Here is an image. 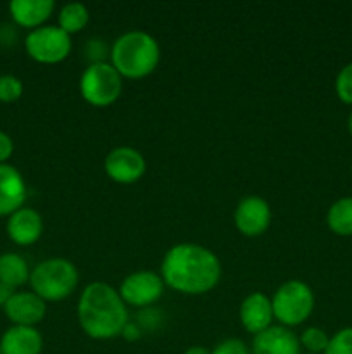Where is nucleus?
I'll use <instances>...</instances> for the list:
<instances>
[{
	"instance_id": "2f4dec72",
	"label": "nucleus",
	"mask_w": 352,
	"mask_h": 354,
	"mask_svg": "<svg viewBox=\"0 0 352 354\" xmlns=\"http://www.w3.org/2000/svg\"><path fill=\"white\" fill-rule=\"evenodd\" d=\"M347 127H349V133H351V137H352V111H351V114H349Z\"/></svg>"
},
{
	"instance_id": "4be33fe9",
	"label": "nucleus",
	"mask_w": 352,
	"mask_h": 354,
	"mask_svg": "<svg viewBox=\"0 0 352 354\" xmlns=\"http://www.w3.org/2000/svg\"><path fill=\"white\" fill-rule=\"evenodd\" d=\"M335 92L344 104L352 106V62L345 64L335 78Z\"/></svg>"
},
{
	"instance_id": "6ab92c4d",
	"label": "nucleus",
	"mask_w": 352,
	"mask_h": 354,
	"mask_svg": "<svg viewBox=\"0 0 352 354\" xmlns=\"http://www.w3.org/2000/svg\"><path fill=\"white\" fill-rule=\"evenodd\" d=\"M326 223L333 234L340 237L352 235V197L335 201L326 213Z\"/></svg>"
},
{
	"instance_id": "412c9836",
	"label": "nucleus",
	"mask_w": 352,
	"mask_h": 354,
	"mask_svg": "<svg viewBox=\"0 0 352 354\" xmlns=\"http://www.w3.org/2000/svg\"><path fill=\"white\" fill-rule=\"evenodd\" d=\"M299 341H300V346H302L307 353L323 354L324 351H326L330 337H328V334L323 330V328L309 327L302 332V335L299 337Z\"/></svg>"
},
{
	"instance_id": "39448f33",
	"label": "nucleus",
	"mask_w": 352,
	"mask_h": 354,
	"mask_svg": "<svg viewBox=\"0 0 352 354\" xmlns=\"http://www.w3.org/2000/svg\"><path fill=\"white\" fill-rule=\"evenodd\" d=\"M275 320L282 327L292 328L304 324L314 311V292L302 280L282 283L271 299Z\"/></svg>"
},
{
	"instance_id": "72a5a7b5",
	"label": "nucleus",
	"mask_w": 352,
	"mask_h": 354,
	"mask_svg": "<svg viewBox=\"0 0 352 354\" xmlns=\"http://www.w3.org/2000/svg\"><path fill=\"white\" fill-rule=\"evenodd\" d=\"M351 173H352V166H351Z\"/></svg>"
},
{
	"instance_id": "4468645a",
	"label": "nucleus",
	"mask_w": 352,
	"mask_h": 354,
	"mask_svg": "<svg viewBox=\"0 0 352 354\" xmlns=\"http://www.w3.org/2000/svg\"><path fill=\"white\" fill-rule=\"evenodd\" d=\"M26 201L23 175L10 165H0V216L16 213Z\"/></svg>"
},
{
	"instance_id": "9d476101",
	"label": "nucleus",
	"mask_w": 352,
	"mask_h": 354,
	"mask_svg": "<svg viewBox=\"0 0 352 354\" xmlns=\"http://www.w3.org/2000/svg\"><path fill=\"white\" fill-rule=\"evenodd\" d=\"M273 220L268 201L259 196H248L235 209V227L245 237H259L269 228Z\"/></svg>"
},
{
	"instance_id": "aec40b11",
	"label": "nucleus",
	"mask_w": 352,
	"mask_h": 354,
	"mask_svg": "<svg viewBox=\"0 0 352 354\" xmlns=\"http://www.w3.org/2000/svg\"><path fill=\"white\" fill-rule=\"evenodd\" d=\"M90 23V12L86 9V6L79 2H71L66 3L61 10H59V23L57 26L62 31L71 37V35L79 33L81 30H85L86 24Z\"/></svg>"
},
{
	"instance_id": "ddd939ff",
	"label": "nucleus",
	"mask_w": 352,
	"mask_h": 354,
	"mask_svg": "<svg viewBox=\"0 0 352 354\" xmlns=\"http://www.w3.org/2000/svg\"><path fill=\"white\" fill-rule=\"evenodd\" d=\"M300 341L290 328L271 325L254 335L251 354H300Z\"/></svg>"
},
{
	"instance_id": "bb28decb",
	"label": "nucleus",
	"mask_w": 352,
	"mask_h": 354,
	"mask_svg": "<svg viewBox=\"0 0 352 354\" xmlns=\"http://www.w3.org/2000/svg\"><path fill=\"white\" fill-rule=\"evenodd\" d=\"M85 54L86 57L90 59V64H93V62H106L104 57L107 55V48L100 38H92V40H88V44H86Z\"/></svg>"
},
{
	"instance_id": "6e6552de",
	"label": "nucleus",
	"mask_w": 352,
	"mask_h": 354,
	"mask_svg": "<svg viewBox=\"0 0 352 354\" xmlns=\"http://www.w3.org/2000/svg\"><path fill=\"white\" fill-rule=\"evenodd\" d=\"M164 282L162 277L155 272L141 270V272L130 273L119 286V296L126 306L145 310L157 303L164 294Z\"/></svg>"
},
{
	"instance_id": "f704fd0d",
	"label": "nucleus",
	"mask_w": 352,
	"mask_h": 354,
	"mask_svg": "<svg viewBox=\"0 0 352 354\" xmlns=\"http://www.w3.org/2000/svg\"><path fill=\"white\" fill-rule=\"evenodd\" d=\"M306 354H311V353H306Z\"/></svg>"
},
{
	"instance_id": "a878e982",
	"label": "nucleus",
	"mask_w": 352,
	"mask_h": 354,
	"mask_svg": "<svg viewBox=\"0 0 352 354\" xmlns=\"http://www.w3.org/2000/svg\"><path fill=\"white\" fill-rule=\"evenodd\" d=\"M211 354H251V351L240 339H226V341L219 342Z\"/></svg>"
},
{
	"instance_id": "20e7f679",
	"label": "nucleus",
	"mask_w": 352,
	"mask_h": 354,
	"mask_svg": "<svg viewBox=\"0 0 352 354\" xmlns=\"http://www.w3.org/2000/svg\"><path fill=\"white\" fill-rule=\"evenodd\" d=\"M79 273L75 263L66 258H50L35 266L30 275L31 289L47 303L66 299L76 290Z\"/></svg>"
},
{
	"instance_id": "c85d7f7f",
	"label": "nucleus",
	"mask_w": 352,
	"mask_h": 354,
	"mask_svg": "<svg viewBox=\"0 0 352 354\" xmlns=\"http://www.w3.org/2000/svg\"><path fill=\"white\" fill-rule=\"evenodd\" d=\"M141 334H144V330H141L140 325H138L137 322H135V324L133 322H128V324L124 325L123 332H121V337L128 342H135L141 337Z\"/></svg>"
},
{
	"instance_id": "0eeeda50",
	"label": "nucleus",
	"mask_w": 352,
	"mask_h": 354,
	"mask_svg": "<svg viewBox=\"0 0 352 354\" xmlns=\"http://www.w3.org/2000/svg\"><path fill=\"white\" fill-rule=\"evenodd\" d=\"M24 47L33 61L40 64H59L71 54L72 41L59 26L45 24L28 33Z\"/></svg>"
},
{
	"instance_id": "f03ea898",
	"label": "nucleus",
	"mask_w": 352,
	"mask_h": 354,
	"mask_svg": "<svg viewBox=\"0 0 352 354\" xmlns=\"http://www.w3.org/2000/svg\"><path fill=\"white\" fill-rule=\"evenodd\" d=\"M78 322L90 339L109 341L128 324V308L109 283L93 282L83 289L78 301Z\"/></svg>"
},
{
	"instance_id": "a211bd4d",
	"label": "nucleus",
	"mask_w": 352,
	"mask_h": 354,
	"mask_svg": "<svg viewBox=\"0 0 352 354\" xmlns=\"http://www.w3.org/2000/svg\"><path fill=\"white\" fill-rule=\"evenodd\" d=\"M30 268L23 256L16 252H6L0 256V282L6 286L16 287L24 286L30 280Z\"/></svg>"
},
{
	"instance_id": "9b49d317",
	"label": "nucleus",
	"mask_w": 352,
	"mask_h": 354,
	"mask_svg": "<svg viewBox=\"0 0 352 354\" xmlns=\"http://www.w3.org/2000/svg\"><path fill=\"white\" fill-rule=\"evenodd\" d=\"M7 318L14 325L21 327H35L40 324L47 313V304L40 296L31 292H16L3 306Z\"/></svg>"
},
{
	"instance_id": "f257e3e1",
	"label": "nucleus",
	"mask_w": 352,
	"mask_h": 354,
	"mask_svg": "<svg viewBox=\"0 0 352 354\" xmlns=\"http://www.w3.org/2000/svg\"><path fill=\"white\" fill-rule=\"evenodd\" d=\"M161 277L166 287L186 296L207 294L221 279L219 258L199 244H176L164 254Z\"/></svg>"
},
{
	"instance_id": "7ed1b4c3",
	"label": "nucleus",
	"mask_w": 352,
	"mask_h": 354,
	"mask_svg": "<svg viewBox=\"0 0 352 354\" xmlns=\"http://www.w3.org/2000/svg\"><path fill=\"white\" fill-rule=\"evenodd\" d=\"M110 64L123 78L141 80L155 71L161 61V47L147 31H126L110 47Z\"/></svg>"
},
{
	"instance_id": "cd10ccee",
	"label": "nucleus",
	"mask_w": 352,
	"mask_h": 354,
	"mask_svg": "<svg viewBox=\"0 0 352 354\" xmlns=\"http://www.w3.org/2000/svg\"><path fill=\"white\" fill-rule=\"evenodd\" d=\"M12 152H14L12 138H10L7 133H3V131H0V165H6V161L12 156Z\"/></svg>"
},
{
	"instance_id": "f3484780",
	"label": "nucleus",
	"mask_w": 352,
	"mask_h": 354,
	"mask_svg": "<svg viewBox=\"0 0 352 354\" xmlns=\"http://www.w3.org/2000/svg\"><path fill=\"white\" fill-rule=\"evenodd\" d=\"M2 354H40L43 349V339L35 327L14 325L0 341Z\"/></svg>"
},
{
	"instance_id": "f8f14e48",
	"label": "nucleus",
	"mask_w": 352,
	"mask_h": 354,
	"mask_svg": "<svg viewBox=\"0 0 352 354\" xmlns=\"http://www.w3.org/2000/svg\"><path fill=\"white\" fill-rule=\"evenodd\" d=\"M238 317H240V324L245 330L254 335L261 334L266 328L271 327L273 320H275L271 299L264 292L248 294L242 301Z\"/></svg>"
},
{
	"instance_id": "dca6fc26",
	"label": "nucleus",
	"mask_w": 352,
	"mask_h": 354,
	"mask_svg": "<svg viewBox=\"0 0 352 354\" xmlns=\"http://www.w3.org/2000/svg\"><path fill=\"white\" fill-rule=\"evenodd\" d=\"M54 9L55 3L52 0H12L9 3L12 19L30 31L45 26V21L52 16Z\"/></svg>"
},
{
	"instance_id": "2eb2a0df",
	"label": "nucleus",
	"mask_w": 352,
	"mask_h": 354,
	"mask_svg": "<svg viewBox=\"0 0 352 354\" xmlns=\"http://www.w3.org/2000/svg\"><path fill=\"white\" fill-rule=\"evenodd\" d=\"M43 220L40 213L31 207H21L12 213L7 221V234L17 245H31L41 237Z\"/></svg>"
},
{
	"instance_id": "423d86ee",
	"label": "nucleus",
	"mask_w": 352,
	"mask_h": 354,
	"mask_svg": "<svg viewBox=\"0 0 352 354\" xmlns=\"http://www.w3.org/2000/svg\"><path fill=\"white\" fill-rule=\"evenodd\" d=\"M123 92V76L110 62H93L86 66L79 78V93L93 107H107L116 102Z\"/></svg>"
},
{
	"instance_id": "473e14b6",
	"label": "nucleus",
	"mask_w": 352,
	"mask_h": 354,
	"mask_svg": "<svg viewBox=\"0 0 352 354\" xmlns=\"http://www.w3.org/2000/svg\"><path fill=\"white\" fill-rule=\"evenodd\" d=\"M0 354H2V349H0Z\"/></svg>"
},
{
	"instance_id": "b1692460",
	"label": "nucleus",
	"mask_w": 352,
	"mask_h": 354,
	"mask_svg": "<svg viewBox=\"0 0 352 354\" xmlns=\"http://www.w3.org/2000/svg\"><path fill=\"white\" fill-rule=\"evenodd\" d=\"M323 354H352V327L342 328L331 335L326 351Z\"/></svg>"
},
{
	"instance_id": "393cba45",
	"label": "nucleus",
	"mask_w": 352,
	"mask_h": 354,
	"mask_svg": "<svg viewBox=\"0 0 352 354\" xmlns=\"http://www.w3.org/2000/svg\"><path fill=\"white\" fill-rule=\"evenodd\" d=\"M161 318H162V315L150 306V308H145V310L140 311L137 324L140 325V328L144 332L145 330H155V328L161 325V322H162Z\"/></svg>"
},
{
	"instance_id": "5701e85b",
	"label": "nucleus",
	"mask_w": 352,
	"mask_h": 354,
	"mask_svg": "<svg viewBox=\"0 0 352 354\" xmlns=\"http://www.w3.org/2000/svg\"><path fill=\"white\" fill-rule=\"evenodd\" d=\"M23 82L17 76H0V102H16L23 95Z\"/></svg>"
},
{
	"instance_id": "c756f323",
	"label": "nucleus",
	"mask_w": 352,
	"mask_h": 354,
	"mask_svg": "<svg viewBox=\"0 0 352 354\" xmlns=\"http://www.w3.org/2000/svg\"><path fill=\"white\" fill-rule=\"evenodd\" d=\"M14 294H16V290H14L12 287L0 282V306H6V303L14 296Z\"/></svg>"
},
{
	"instance_id": "7c9ffc66",
	"label": "nucleus",
	"mask_w": 352,
	"mask_h": 354,
	"mask_svg": "<svg viewBox=\"0 0 352 354\" xmlns=\"http://www.w3.org/2000/svg\"><path fill=\"white\" fill-rule=\"evenodd\" d=\"M183 354H211V351L202 348V346H193V348H188Z\"/></svg>"
},
{
	"instance_id": "1a4fd4ad",
	"label": "nucleus",
	"mask_w": 352,
	"mask_h": 354,
	"mask_svg": "<svg viewBox=\"0 0 352 354\" xmlns=\"http://www.w3.org/2000/svg\"><path fill=\"white\" fill-rule=\"evenodd\" d=\"M104 169L113 182L121 185L137 183L147 171V161L140 151L128 145L113 149L104 161Z\"/></svg>"
}]
</instances>
